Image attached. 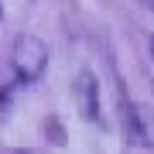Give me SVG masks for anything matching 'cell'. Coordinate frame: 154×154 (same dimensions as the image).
<instances>
[{"label":"cell","mask_w":154,"mask_h":154,"mask_svg":"<svg viewBox=\"0 0 154 154\" xmlns=\"http://www.w3.org/2000/svg\"><path fill=\"white\" fill-rule=\"evenodd\" d=\"M45 62H48V51L38 38H21L14 45V72L24 79V82H34V79L45 72Z\"/></svg>","instance_id":"cell-1"},{"label":"cell","mask_w":154,"mask_h":154,"mask_svg":"<svg viewBox=\"0 0 154 154\" xmlns=\"http://www.w3.org/2000/svg\"><path fill=\"white\" fill-rule=\"evenodd\" d=\"M75 103H79V113L86 120H96L99 116V89H96V75L93 72H79L75 79Z\"/></svg>","instance_id":"cell-2"},{"label":"cell","mask_w":154,"mask_h":154,"mask_svg":"<svg viewBox=\"0 0 154 154\" xmlns=\"http://www.w3.org/2000/svg\"><path fill=\"white\" fill-rule=\"evenodd\" d=\"M151 55H154V38H151Z\"/></svg>","instance_id":"cell-3"}]
</instances>
